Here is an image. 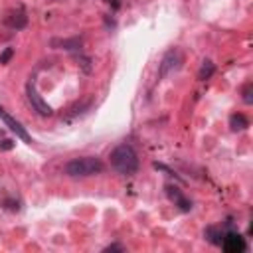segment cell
Returning <instances> with one entry per match:
<instances>
[{"label": "cell", "instance_id": "4fadbf2b", "mask_svg": "<svg viewBox=\"0 0 253 253\" xmlns=\"http://www.w3.org/2000/svg\"><path fill=\"white\" fill-rule=\"evenodd\" d=\"M213 73H215L213 61H211V59H204V61H202V67H200V71H198V79H200V81H206V79H210Z\"/></svg>", "mask_w": 253, "mask_h": 253}, {"label": "cell", "instance_id": "52a82bcc", "mask_svg": "<svg viewBox=\"0 0 253 253\" xmlns=\"http://www.w3.org/2000/svg\"><path fill=\"white\" fill-rule=\"evenodd\" d=\"M81 45H83V38H79V36L65 38V40H59V38L51 40V47H59V49H67V51H81Z\"/></svg>", "mask_w": 253, "mask_h": 253}, {"label": "cell", "instance_id": "30bf717a", "mask_svg": "<svg viewBox=\"0 0 253 253\" xmlns=\"http://www.w3.org/2000/svg\"><path fill=\"white\" fill-rule=\"evenodd\" d=\"M223 233H225V229L219 227V225H208V227L204 229V237H206L210 243H213V245H221Z\"/></svg>", "mask_w": 253, "mask_h": 253}, {"label": "cell", "instance_id": "8fae6325", "mask_svg": "<svg viewBox=\"0 0 253 253\" xmlns=\"http://www.w3.org/2000/svg\"><path fill=\"white\" fill-rule=\"evenodd\" d=\"M91 105H93V101L91 99H87V101H83V103H77V105H73L67 113H65V121H73L75 117H81V115H85L89 109H91Z\"/></svg>", "mask_w": 253, "mask_h": 253}, {"label": "cell", "instance_id": "8992f818", "mask_svg": "<svg viewBox=\"0 0 253 253\" xmlns=\"http://www.w3.org/2000/svg\"><path fill=\"white\" fill-rule=\"evenodd\" d=\"M164 192H166L168 200L174 202V206H178L182 211H190V210H192V202L184 196V192H182L178 186H174V184H166V186H164Z\"/></svg>", "mask_w": 253, "mask_h": 253}, {"label": "cell", "instance_id": "6da1fadb", "mask_svg": "<svg viewBox=\"0 0 253 253\" xmlns=\"http://www.w3.org/2000/svg\"><path fill=\"white\" fill-rule=\"evenodd\" d=\"M111 166L123 174V176H132L138 170V154L130 144H119L111 150Z\"/></svg>", "mask_w": 253, "mask_h": 253}, {"label": "cell", "instance_id": "5b68a950", "mask_svg": "<svg viewBox=\"0 0 253 253\" xmlns=\"http://www.w3.org/2000/svg\"><path fill=\"white\" fill-rule=\"evenodd\" d=\"M219 247L225 253H243L247 249V243H245V237H241L237 231L227 229L223 233V239H221V245Z\"/></svg>", "mask_w": 253, "mask_h": 253}, {"label": "cell", "instance_id": "7c38bea8", "mask_svg": "<svg viewBox=\"0 0 253 253\" xmlns=\"http://www.w3.org/2000/svg\"><path fill=\"white\" fill-rule=\"evenodd\" d=\"M229 126H231V130H245L247 126H249V121H247V117L245 115H241V113H233L231 117H229Z\"/></svg>", "mask_w": 253, "mask_h": 253}, {"label": "cell", "instance_id": "277c9868", "mask_svg": "<svg viewBox=\"0 0 253 253\" xmlns=\"http://www.w3.org/2000/svg\"><path fill=\"white\" fill-rule=\"evenodd\" d=\"M180 63H182V55H180V51H178L176 47H170V49L162 55V59H160V65H158V77L162 79V77L170 75L172 71H176V69L180 67Z\"/></svg>", "mask_w": 253, "mask_h": 253}, {"label": "cell", "instance_id": "ffe728a7", "mask_svg": "<svg viewBox=\"0 0 253 253\" xmlns=\"http://www.w3.org/2000/svg\"><path fill=\"white\" fill-rule=\"evenodd\" d=\"M4 113H6V111H4L2 107H0V117H4Z\"/></svg>", "mask_w": 253, "mask_h": 253}, {"label": "cell", "instance_id": "9a60e30c", "mask_svg": "<svg viewBox=\"0 0 253 253\" xmlns=\"http://www.w3.org/2000/svg\"><path fill=\"white\" fill-rule=\"evenodd\" d=\"M75 57H77V61H79V67L83 69V73H91V69H93V67H91V57L83 55L81 51H79Z\"/></svg>", "mask_w": 253, "mask_h": 253}, {"label": "cell", "instance_id": "e0dca14e", "mask_svg": "<svg viewBox=\"0 0 253 253\" xmlns=\"http://www.w3.org/2000/svg\"><path fill=\"white\" fill-rule=\"evenodd\" d=\"M103 251H105V253H109V251H119V253H123V251H125V245H121V243H111V245H107Z\"/></svg>", "mask_w": 253, "mask_h": 253}, {"label": "cell", "instance_id": "d6986e66", "mask_svg": "<svg viewBox=\"0 0 253 253\" xmlns=\"http://www.w3.org/2000/svg\"><path fill=\"white\" fill-rule=\"evenodd\" d=\"M107 2H109V4L113 6V10H117V8L121 6V2H119V0H107Z\"/></svg>", "mask_w": 253, "mask_h": 253}, {"label": "cell", "instance_id": "5bb4252c", "mask_svg": "<svg viewBox=\"0 0 253 253\" xmlns=\"http://www.w3.org/2000/svg\"><path fill=\"white\" fill-rule=\"evenodd\" d=\"M241 99H243L245 105H251V103H253V83H251V81H247V83L243 85V89H241Z\"/></svg>", "mask_w": 253, "mask_h": 253}, {"label": "cell", "instance_id": "ac0fdd59", "mask_svg": "<svg viewBox=\"0 0 253 253\" xmlns=\"http://www.w3.org/2000/svg\"><path fill=\"white\" fill-rule=\"evenodd\" d=\"M10 148H14V140L4 138V140L0 142V150H10Z\"/></svg>", "mask_w": 253, "mask_h": 253}, {"label": "cell", "instance_id": "2e32d148", "mask_svg": "<svg viewBox=\"0 0 253 253\" xmlns=\"http://www.w3.org/2000/svg\"><path fill=\"white\" fill-rule=\"evenodd\" d=\"M12 55H14V47H6V49L0 53V63L6 65V63L12 59Z\"/></svg>", "mask_w": 253, "mask_h": 253}, {"label": "cell", "instance_id": "ba28073f", "mask_svg": "<svg viewBox=\"0 0 253 253\" xmlns=\"http://www.w3.org/2000/svg\"><path fill=\"white\" fill-rule=\"evenodd\" d=\"M6 24H8L12 30H24L26 24H28V16H26L24 8H18L16 12L8 14V16H6Z\"/></svg>", "mask_w": 253, "mask_h": 253}, {"label": "cell", "instance_id": "9c48e42d", "mask_svg": "<svg viewBox=\"0 0 253 253\" xmlns=\"http://www.w3.org/2000/svg\"><path fill=\"white\" fill-rule=\"evenodd\" d=\"M2 121H4V123L10 126V130H14V132H16V136H20L24 142H32V136L28 134V130H26V128H24V126H22V125H20V123L14 119V117H10L8 113H4Z\"/></svg>", "mask_w": 253, "mask_h": 253}, {"label": "cell", "instance_id": "7a4b0ae2", "mask_svg": "<svg viewBox=\"0 0 253 253\" xmlns=\"http://www.w3.org/2000/svg\"><path fill=\"white\" fill-rule=\"evenodd\" d=\"M103 162L97 156H81V158H73L63 166V172L69 178H87V176H95L103 172Z\"/></svg>", "mask_w": 253, "mask_h": 253}, {"label": "cell", "instance_id": "3957f363", "mask_svg": "<svg viewBox=\"0 0 253 253\" xmlns=\"http://www.w3.org/2000/svg\"><path fill=\"white\" fill-rule=\"evenodd\" d=\"M26 97H28V101H30L32 109H34L40 117H51L53 109H51V107L42 99V95L38 93V89H36V85H34V81H32V79L26 83Z\"/></svg>", "mask_w": 253, "mask_h": 253}]
</instances>
